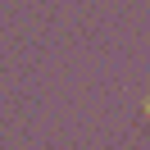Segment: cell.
Masks as SVG:
<instances>
[{
  "label": "cell",
  "mask_w": 150,
  "mask_h": 150,
  "mask_svg": "<svg viewBox=\"0 0 150 150\" xmlns=\"http://www.w3.org/2000/svg\"><path fill=\"white\" fill-rule=\"evenodd\" d=\"M146 114H150V105H146Z\"/></svg>",
  "instance_id": "obj_1"
}]
</instances>
